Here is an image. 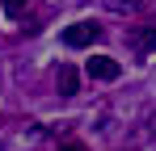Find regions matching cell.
<instances>
[{
    "label": "cell",
    "instance_id": "2",
    "mask_svg": "<svg viewBox=\"0 0 156 151\" xmlns=\"http://www.w3.org/2000/svg\"><path fill=\"white\" fill-rule=\"evenodd\" d=\"M97 34H101V25H93V21H76V25H68V29H63V42H68L72 50H80V46H89Z\"/></svg>",
    "mask_w": 156,
    "mask_h": 151
},
{
    "label": "cell",
    "instance_id": "1",
    "mask_svg": "<svg viewBox=\"0 0 156 151\" xmlns=\"http://www.w3.org/2000/svg\"><path fill=\"white\" fill-rule=\"evenodd\" d=\"M84 72H89V80H118V76H122V63L110 59V55H93V59L84 63Z\"/></svg>",
    "mask_w": 156,
    "mask_h": 151
},
{
    "label": "cell",
    "instance_id": "4",
    "mask_svg": "<svg viewBox=\"0 0 156 151\" xmlns=\"http://www.w3.org/2000/svg\"><path fill=\"white\" fill-rule=\"evenodd\" d=\"M76 88H80V76H76V67H59V97H76Z\"/></svg>",
    "mask_w": 156,
    "mask_h": 151
},
{
    "label": "cell",
    "instance_id": "3",
    "mask_svg": "<svg viewBox=\"0 0 156 151\" xmlns=\"http://www.w3.org/2000/svg\"><path fill=\"white\" fill-rule=\"evenodd\" d=\"M131 46L139 50V55H152L156 50V29L152 25H135V29H131Z\"/></svg>",
    "mask_w": 156,
    "mask_h": 151
},
{
    "label": "cell",
    "instance_id": "6",
    "mask_svg": "<svg viewBox=\"0 0 156 151\" xmlns=\"http://www.w3.org/2000/svg\"><path fill=\"white\" fill-rule=\"evenodd\" d=\"M26 4H30V0H4V13H9V17H21Z\"/></svg>",
    "mask_w": 156,
    "mask_h": 151
},
{
    "label": "cell",
    "instance_id": "7",
    "mask_svg": "<svg viewBox=\"0 0 156 151\" xmlns=\"http://www.w3.org/2000/svg\"><path fill=\"white\" fill-rule=\"evenodd\" d=\"M59 151H89V147H84V143H63Z\"/></svg>",
    "mask_w": 156,
    "mask_h": 151
},
{
    "label": "cell",
    "instance_id": "5",
    "mask_svg": "<svg viewBox=\"0 0 156 151\" xmlns=\"http://www.w3.org/2000/svg\"><path fill=\"white\" fill-rule=\"evenodd\" d=\"M105 8L110 13H131V8H139V0H105Z\"/></svg>",
    "mask_w": 156,
    "mask_h": 151
},
{
    "label": "cell",
    "instance_id": "8",
    "mask_svg": "<svg viewBox=\"0 0 156 151\" xmlns=\"http://www.w3.org/2000/svg\"><path fill=\"white\" fill-rule=\"evenodd\" d=\"M148 130H152V134H156V113H152V118H148Z\"/></svg>",
    "mask_w": 156,
    "mask_h": 151
}]
</instances>
